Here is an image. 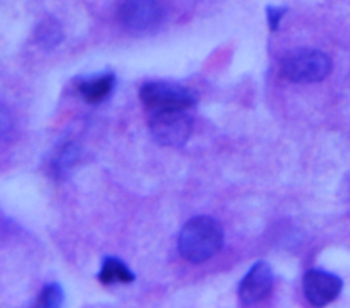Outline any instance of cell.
<instances>
[{
	"label": "cell",
	"mask_w": 350,
	"mask_h": 308,
	"mask_svg": "<svg viewBox=\"0 0 350 308\" xmlns=\"http://www.w3.org/2000/svg\"><path fill=\"white\" fill-rule=\"evenodd\" d=\"M224 241L221 224L212 216L198 215L189 219L178 237V249L190 263H202L215 256Z\"/></svg>",
	"instance_id": "1"
},
{
	"label": "cell",
	"mask_w": 350,
	"mask_h": 308,
	"mask_svg": "<svg viewBox=\"0 0 350 308\" xmlns=\"http://www.w3.org/2000/svg\"><path fill=\"white\" fill-rule=\"evenodd\" d=\"M329 57L317 49H297L290 52L280 66L282 75L291 82L310 84L324 79L331 71Z\"/></svg>",
	"instance_id": "2"
},
{
	"label": "cell",
	"mask_w": 350,
	"mask_h": 308,
	"mask_svg": "<svg viewBox=\"0 0 350 308\" xmlns=\"http://www.w3.org/2000/svg\"><path fill=\"white\" fill-rule=\"evenodd\" d=\"M139 99L150 112L187 110L197 103V96L191 89L170 81L144 84L139 89Z\"/></svg>",
	"instance_id": "3"
},
{
	"label": "cell",
	"mask_w": 350,
	"mask_h": 308,
	"mask_svg": "<svg viewBox=\"0 0 350 308\" xmlns=\"http://www.w3.org/2000/svg\"><path fill=\"white\" fill-rule=\"evenodd\" d=\"M149 127L159 144L178 148L187 142L193 130V119L186 110L157 111L152 112Z\"/></svg>",
	"instance_id": "4"
},
{
	"label": "cell",
	"mask_w": 350,
	"mask_h": 308,
	"mask_svg": "<svg viewBox=\"0 0 350 308\" xmlns=\"http://www.w3.org/2000/svg\"><path fill=\"white\" fill-rule=\"evenodd\" d=\"M119 18L127 29L144 31L161 22L163 8L157 0H124L119 8Z\"/></svg>",
	"instance_id": "5"
},
{
	"label": "cell",
	"mask_w": 350,
	"mask_h": 308,
	"mask_svg": "<svg viewBox=\"0 0 350 308\" xmlns=\"http://www.w3.org/2000/svg\"><path fill=\"white\" fill-rule=\"evenodd\" d=\"M302 286L306 300L312 305L321 307L329 304L339 296L342 281L332 272L313 268L305 272Z\"/></svg>",
	"instance_id": "6"
},
{
	"label": "cell",
	"mask_w": 350,
	"mask_h": 308,
	"mask_svg": "<svg viewBox=\"0 0 350 308\" xmlns=\"http://www.w3.org/2000/svg\"><path fill=\"white\" fill-rule=\"evenodd\" d=\"M273 286V274L268 263L257 261L239 282L238 296L243 305H253L265 298Z\"/></svg>",
	"instance_id": "7"
},
{
	"label": "cell",
	"mask_w": 350,
	"mask_h": 308,
	"mask_svg": "<svg viewBox=\"0 0 350 308\" xmlns=\"http://www.w3.org/2000/svg\"><path fill=\"white\" fill-rule=\"evenodd\" d=\"M116 85L115 74L105 71L94 75H89L78 81V92L85 101L90 104H98L107 100L113 92Z\"/></svg>",
	"instance_id": "8"
},
{
	"label": "cell",
	"mask_w": 350,
	"mask_h": 308,
	"mask_svg": "<svg viewBox=\"0 0 350 308\" xmlns=\"http://www.w3.org/2000/svg\"><path fill=\"white\" fill-rule=\"evenodd\" d=\"M98 279L104 285L131 283L135 279V275L123 260L115 256H107L101 263Z\"/></svg>",
	"instance_id": "9"
},
{
	"label": "cell",
	"mask_w": 350,
	"mask_h": 308,
	"mask_svg": "<svg viewBox=\"0 0 350 308\" xmlns=\"http://www.w3.org/2000/svg\"><path fill=\"white\" fill-rule=\"evenodd\" d=\"M36 42L42 49H53L56 48L63 40V30L60 23L55 18H45L42 19L34 31Z\"/></svg>",
	"instance_id": "10"
},
{
	"label": "cell",
	"mask_w": 350,
	"mask_h": 308,
	"mask_svg": "<svg viewBox=\"0 0 350 308\" xmlns=\"http://www.w3.org/2000/svg\"><path fill=\"white\" fill-rule=\"evenodd\" d=\"M64 301V293L59 283L51 282L42 287V292L38 297V304L42 307H60Z\"/></svg>",
	"instance_id": "11"
},
{
	"label": "cell",
	"mask_w": 350,
	"mask_h": 308,
	"mask_svg": "<svg viewBox=\"0 0 350 308\" xmlns=\"http://www.w3.org/2000/svg\"><path fill=\"white\" fill-rule=\"evenodd\" d=\"M78 156H79V153H78L77 146L72 145V144H68V145H66V146L60 151V153L57 155V159L55 160L53 167L56 168V171H57L59 174L67 172V170H68L70 167H72L74 163L78 160Z\"/></svg>",
	"instance_id": "12"
},
{
	"label": "cell",
	"mask_w": 350,
	"mask_h": 308,
	"mask_svg": "<svg viewBox=\"0 0 350 308\" xmlns=\"http://www.w3.org/2000/svg\"><path fill=\"white\" fill-rule=\"evenodd\" d=\"M284 14H286V8H283V7L271 5L267 8V18H268V25H269L271 30H276L279 27V23Z\"/></svg>",
	"instance_id": "13"
}]
</instances>
